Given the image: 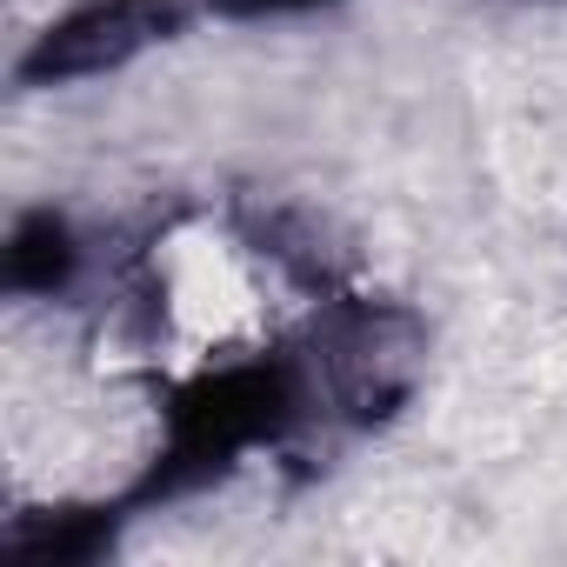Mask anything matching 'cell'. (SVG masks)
Segmentation results:
<instances>
[{"mask_svg": "<svg viewBox=\"0 0 567 567\" xmlns=\"http://www.w3.org/2000/svg\"><path fill=\"white\" fill-rule=\"evenodd\" d=\"M288 414H295V388H288V374H280V368H227V374H214L174 414L167 481L220 467L227 454L280 434V427H288Z\"/></svg>", "mask_w": 567, "mask_h": 567, "instance_id": "obj_1", "label": "cell"}, {"mask_svg": "<svg viewBox=\"0 0 567 567\" xmlns=\"http://www.w3.org/2000/svg\"><path fill=\"white\" fill-rule=\"evenodd\" d=\"M174 34V8L167 0H94V8L54 21L28 54H21V87H54V81H81V74H107L121 61H134L141 48Z\"/></svg>", "mask_w": 567, "mask_h": 567, "instance_id": "obj_2", "label": "cell"}, {"mask_svg": "<svg viewBox=\"0 0 567 567\" xmlns=\"http://www.w3.org/2000/svg\"><path fill=\"white\" fill-rule=\"evenodd\" d=\"M74 234L61 214H28L8 240V288L14 295H54L61 280L74 274Z\"/></svg>", "mask_w": 567, "mask_h": 567, "instance_id": "obj_3", "label": "cell"}, {"mask_svg": "<svg viewBox=\"0 0 567 567\" xmlns=\"http://www.w3.org/2000/svg\"><path fill=\"white\" fill-rule=\"evenodd\" d=\"M295 8H321V0H220V14H295Z\"/></svg>", "mask_w": 567, "mask_h": 567, "instance_id": "obj_4", "label": "cell"}]
</instances>
